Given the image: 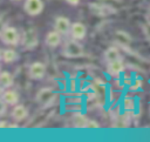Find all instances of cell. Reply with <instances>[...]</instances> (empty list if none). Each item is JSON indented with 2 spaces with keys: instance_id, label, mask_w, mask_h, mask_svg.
Segmentation results:
<instances>
[{
  "instance_id": "obj_16",
  "label": "cell",
  "mask_w": 150,
  "mask_h": 142,
  "mask_svg": "<svg viewBox=\"0 0 150 142\" xmlns=\"http://www.w3.org/2000/svg\"><path fill=\"white\" fill-rule=\"evenodd\" d=\"M116 38H117L118 41L122 42V43H128V42L130 41L129 34L125 33V32H122V31H117V32H116Z\"/></svg>"
},
{
  "instance_id": "obj_17",
  "label": "cell",
  "mask_w": 150,
  "mask_h": 142,
  "mask_svg": "<svg viewBox=\"0 0 150 142\" xmlns=\"http://www.w3.org/2000/svg\"><path fill=\"white\" fill-rule=\"evenodd\" d=\"M86 127H87V128H98V124H97L95 121H89V120H88V123H87Z\"/></svg>"
},
{
  "instance_id": "obj_15",
  "label": "cell",
  "mask_w": 150,
  "mask_h": 142,
  "mask_svg": "<svg viewBox=\"0 0 150 142\" xmlns=\"http://www.w3.org/2000/svg\"><path fill=\"white\" fill-rule=\"evenodd\" d=\"M118 59H121L118 48L111 46V47H109L104 50V60L107 62H111V61H115V60H118Z\"/></svg>"
},
{
  "instance_id": "obj_12",
  "label": "cell",
  "mask_w": 150,
  "mask_h": 142,
  "mask_svg": "<svg viewBox=\"0 0 150 142\" xmlns=\"http://www.w3.org/2000/svg\"><path fill=\"white\" fill-rule=\"evenodd\" d=\"M1 60L5 63H13L19 59V54L13 48H2L1 49Z\"/></svg>"
},
{
  "instance_id": "obj_19",
  "label": "cell",
  "mask_w": 150,
  "mask_h": 142,
  "mask_svg": "<svg viewBox=\"0 0 150 142\" xmlns=\"http://www.w3.org/2000/svg\"><path fill=\"white\" fill-rule=\"evenodd\" d=\"M69 5H71V6H76V5H79L80 4V1L81 0H66Z\"/></svg>"
},
{
  "instance_id": "obj_8",
  "label": "cell",
  "mask_w": 150,
  "mask_h": 142,
  "mask_svg": "<svg viewBox=\"0 0 150 142\" xmlns=\"http://www.w3.org/2000/svg\"><path fill=\"white\" fill-rule=\"evenodd\" d=\"M123 69H124V66H123L122 59H118V60L108 62L107 72H108V74H109L110 76H112V77H118V76L121 75V73L123 72Z\"/></svg>"
},
{
  "instance_id": "obj_3",
  "label": "cell",
  "mask_w": 150,
  "mask_h": 142,
  "mask_svg": "<svg viewBox=\"0 0 150 142\" xmlns=\"http://www.w3.org/2000/svg\"><path fill=\"white\" fill-rule=\"evenodd\" d=\"M45 4L42 0H25L23 2V11L29 16H36L42 13Z\"/></svg>"
},
{
  "instance_id": "obj_9",
  "label": "cell",
  "mask_w": 150,
  "mask_h": 142,
  "mask_svg": "<svg viewBox=\"0 0 150 142\" xmlns=\"http://www.w3.org/2000/svg\"><path fill=\"white\" fill-rule=\"evenodd\" d=\"M11 116L15 122H21L28 116V110L23 104H15L11 111Z\"/></svg>"
},
{
  "instance_id": "obj_1",
  "label": "cell",
  "mask_w": 150,
  "mask_h": 142,
  "mask_svg": "<svg viewBox=\"0 0 150 142\" xmlns=\"http://www.w3.org/2000/svg\"><path fill=\"white\" fill-rule=\"evenodd\" d=\"M0 39L7 46H18L21 42V35L13 26H2L0 31Z\"/></svg>"
},
{
  "instance_id": "obj_14",
  "label": "cell",
  "mask_w": 150,
  "mask_h": 142,
  "mask_svg": "<svg viewBox=\"0 0 150 142\" xmlns=\"http://www.w3.org/2000/svg\"><path fill=\"white\" fill-rule=\"evenodd\" d=\"M53 95H54V93L50 88H42L36 95V101L42 104H46L53 97Z\"/></svg>"
},
{
  "instance_id": "obj_10",
  "label": "cell",
  "mask_w": 150,
  "mask_h": 142,
  "mask_svg": "<svg viewBox=\"0 0 150 142\" xmlns=\"http://www.w3.org/2000/svg\"><path fill=\"white\" fill-rule=\"evenodd\" d=\"M1 101L6 102L8 106H15L19 102V94L9 88H7L6 90L4 89L1 93Z\"/></svg>"
},
{
  "instance_id": "obj_13",
  "label": "cell",
  "mask_w": 150,
  "mask_h": 142,
  "mask_svg": "<svg viewBox=\"0 0 150 142\" xmlns=\"http://www.w3.org/2000/svg\"><path fill=\"white\" fill-rule=\"evenodd\" d=\"M14 83V80H13V76L7 70H2L1 74H0V84H1V89L4 90L5 88H9L12 87Z\"/></svg>"
},
{
  "instance_id": "obj_2",
  "label": "cell",
  "mask_w": 150,
  "mask_h": 142,
  "mask_svg": "<svg viewBox=\"0 0 150 142\" xmlns=\"http://www.w3.org/2000/svg\"><path fill=\"white\" fill-rule=\"evenodd\" d=\"M79 40L75 39H69L67 41H64L63 43V48H62V54L67 58H81L84 54V49L82 47L81 43L77 42Z\"/></svg>"
},
{
  "instance_id": "obj_5",
  "label": "cell",
  "mask_w": 150,
  "mask_h": 142,
  "mask_svg": "<svg viewBox=\"0 0 150 142\" xmlns=\"http://www.w3.org/2000/svg\"><path fill=\"white\" fill-rule=\"evenodd\" d=\"M38 41L39 40H38V34H36L35 29L29 28L28 31H25V33L22 35V39H21V45L25 48L32 49L38 45Z\"/></svg>"
},
{
  "instance_id": "obj_6",
  "label": "cell",
  "mask_w": 150,
  "mask_h": 142,
  "mask_svg": "<svg viewBox=\"0 0 150 142\" xmlns=\"http://www.w3.org/2000/svg\"><path fill=\"white\" fill-rule=\"evenodd\" d=\"M70 27H71V22L68 18L66 16H57L55 18L54 21V29L57 31L60 34L62 35H67L70 33Z\"/></svg>"
},
{
  "instance_id": "obj_11",
  "label": "cell",
  "mask_w": 150,
  "mask_h": 142,
  "mask_svg": "<svg viewBox=\"0 0 150 142\" xmlns=\"http://www.w3.org/2000/svg\"><path fill=\"white\" fill-rule=\"evenodd\" d=\"M61 35L62 34H60L57 31H55V29H53V31H50V32H48L47 33V35H46V38H45V43L48 46V47H52V48H55V47H57L60 43H61Z\"/></svg>"
},
{
  "instance_id": "obj_18",
  "label": "cell",
  "mask_w": 150,
  "mask_h": 142,
  "mask_svg": "<svg viewBox=\"0 0 150 142\" xmlns=\"http://www.w3.org/2000/svg\"><path fill=\"white\" fill-rule=\"evenodd\" d=\"M142 86V80H135V84L131 87L132 89H138Z\"/></svg>"
},
{
  "instance_id": "obj_20",
  "label": "cell",
  "mask_w": 150,
  "mask_h": 142,
  "mask_svg": "<svg viewBox=\"0 0 150 142\" xmlns=\"http://www.w3.org/2000/svg\"><path fill=\"white\" fill-rule=\"evenodd\" d=\"M5 126H6V122H5V121H1V123H0V128H5Z\"/></svg>"
},
{
  "instance_id": "obj_7",
  "label": "cell",
  "mask_w": 150,
  "mask_h": 142,
  "mask_svg": "<svg viewBox=\"0 0 150 142\" xmlns=\"http://www.w3.org/2000/svg\"><path fill=\"white\" fill-rule=\"evenodd\" d=\"M69 34L75 40H82L87 35V27L84 26V23H82L80 21L71 22V27H70V33Z\"/></svg>"
},
{
  "instance_id": "obj_21",
  "label": "cell",
  "mask_w": 150,
  "mask_h": 142,
  "mask_svg": "<svg viewBox=\"0 0 150 142\" xmlns=\"http://www.w3.org/2000/svg\"><path fill=\"white\" fill-rule=\"evenodd\" d=\"M12 1H20V0H12Z\"/></svg>"
},
{
  "instance_id": "obj_4",
  "label": "cell",
  "mask_w": 150,
  "mask_h": 142,
  "mask_svg": "<svg viewBox=\"0 0 150 142\" xmlns=\"http://www.w3.org/2000/svg\"><path fill=\"white\" fill-rule=\"evenodd\" d=\"M46 75V66L40 61H35L29 65L28 76L33 80H42Z\"/></svg>"
}]
</instances>
